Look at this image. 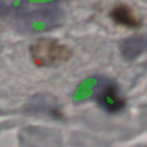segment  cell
Wrapping results in <instances>:
<instances>
[{
  "label": "cell",
  "mask_w": 147,
  "mask_h": 147,
  "mask_svg": "<svg viewBox=\"0 0 147 147\" xmlns=\"http://www.w3.org/2000/svg\"><path fill=\"white\" fill-rule=\"evenodd\" d=\"M92 98L97 105L110 114L120 112L127 106V99L120 90L119 84L109 78H99L92 90Z\"/></svg>",
  "instance_id": "2"
},
{
  "label": "cell",
  "mask_w": 147,
  "mask_h": 147,
  "mask_svg": "<svg viewBox=\"0 0 147 147\" xmlns=\"http://www.w3.org/2000/svg\"><path fill=\"white\" fill-rule=\"evenodd\" d=\"M28 54L34 65L41 69L57 67L72 57V49L58 39L40 38L28 47Z\"/></svg>",
  "instance_id": "1"
},
{
  "label": "cell",
  "mask_w": 147,
  "mask_h": 147,
  "mask_svg": "<svg viewBox=\"0 0 147 147\" xmlns=\"http://www.w3.org/2000/svg\"><path fill=\"white\" fill-rule=\"evenodd\" d=\"M110 18L116 25L127 28H137L142 25V20L134 8L124 3L112 7V9L110 10Z\"/></svg>",
  "instance_id": "3"
},
{
  "label": "cell",
  "mask_w": 147,
  "mask_h": 147,
  "mask_svg": "<svg viewBox=\"0 0 147 147\" xmlns=\"http://www.w3.org/2000/svg\"><path fill=\"white\" fill-rule=\"evenodd\" d=\"M147 51V36L133 35L120 43V53L128 61H133Z\"/></svg>",
  "instance_id": "4"
}]
</instances>
